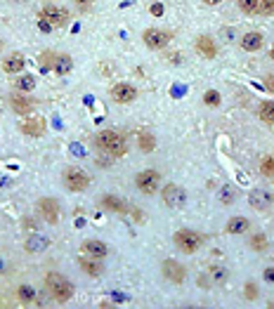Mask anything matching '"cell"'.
Returning <instances> with one entry per match:
<instances>
[{"label":"cell","instance_id":"obj_1","mask_svg":"<svg viewBox=\"0 0 274 309\" xmlns=\"http://www.w3.org/2000/svg\"><path fill=\"white\" fill-rule=\"evenodd\" d=\"M95 142H97V147L102 149L104 154H109V156H123L128 151L125 137L116 130H102L97 137H95Z\"/></svg>","mask_w":274,"mask_h":309},{"label":"cell","instance_id":"obj_2","mask_svg":"<svg viewBox=\"0 0 274 309\" xmlns=\"http://www.w3.org/2000/svg\"><path fill=\"white\" fill-rule=\"evenodd\" d=\"M45 286H48L50 295L61 304L69 302L73 295V288H71V283H69V278H64L61 274H48V276H45Z\"/></svg>","mask_w":274,"mask_h":309},{"label":"cell","instance_id":"obj_3","mask_svg":"<svg viewBox=\"0 0 274 309\" xmlns=\"http://www.w3.org/2000/svg\"><path fill=\"white\" fill-rule=\"evenodd\" d=\"M175 246L180 248L182 253L192 255L201 248V236L196 234V231H192V229H180L175 234Z\"/></svg>","mask_w":274,"mask_h":309},{"label":"cell","instance_id":"obj_4","mask_svg":"<svg viewBox=\"0 0 274 309\" xmlns=\"http://www.w3.org/2000/svg\"><path fill=\"white\" fill-rule=\"evenodd\" d=\"M161 194H163V203L168 205V208H173V210H182L184 205H187V194H184L182 186L165 184L163 189H161Z\"/></svg>","mask_w":274,"mask_h":309},{"label":"cell","instance_id":"obj_5","mask_svg":"<svg viewBox=\"0 0 274 309\" xmlns=\"http://www.w3.org/2000/svg\"><path fill=\"white\" fill-rule=\"evenodd\" d=\"M64 184H67L69 192L78 194V192H86V189H88L90 177H88L83 170H78V168H69L67 173H64Z\"/></svg>","mask_w":274,"mask_h":309},{"label":"cell","instance_id":"obj_6","mask_svg":"<svg viewBox=\"0 0 274 309\" xmlns=\"http://www.w3.org/2000/svg\"><path fill=\"white\" fill-rule=\"evenodd\" d=\"M135 184H137V189H140L142 194H154L156 189H159L161 184V175L156 173V170H142L140 175H137V179H135Z\"/></svg>","mask_w":274,"mask_h":309},{"label":"cell","instance_id":"obj_7","mask_svg":"<svg viewBox=\"0 0 274 309\" xmlns=\"http://www.w3.org/2000/svg\"><path fill=\"white\" fill-rule=\"evenodd\" d=\"M171 33L163 31V29H146L144 33H142V40H144V45L149 50H161L165 47V45L171 43Z\"/></svg>","mask_w":274,"mask_h":309},{"label":"cell","instance_id":"obj_8","mask_svg":"<svg viewBox=\"0 0 274 309\" xmlns=\"http://www.w3.org/2000/svg\"><path fill=\"white\" fill-rule=\"evenodd\" d=\"M40 19L43 21H48L52 29L55 26H64L69 21V10H64V7H57V5H48L40 10Z\"/></svg>","mask_w":274,"mask_h":309},{"label":"cell","instance_id":"obj_9","mask_svg":"<svg viewBox=\"0 0 274 309\" xmlns=\"http://www.w3.org/2000/svg\"><path fill=\"white\" fill-rule=\"evenodd\" d=\"M161 269H163V276L171 281V283L175 286H182L184 283V276H187V272H184L182 265H177L175 260H165L163 265H161Z\"/></svg>","mask_w":274,"mask_h":309},{"label":"cell","instance_id":"obj_10","mask_svg":"<svg viewBox=\"0 0 274 309\" xmlns=\"http://www.w3.org/2000/svg\"><path fill=\"white\" fill-rule=\"evenodd\" d=\"M38 212H40L43 220L50 224H55L57 220H59V205H57L55 198H40V201H38Z\"/></svg>","mask_w":274,"mask_h":309},{"label":"cell","instance_id":"obj_11","mask_svg":"<svg viewBox=\"0 0 274 309\" xmlns=\"http://www.w3.org/2000/svg\"><path fill=\"white\" fill-rule=\"evenodd\" d=\"M137 97V90H135L130 83H118V85L111 87V99L118 102V104H128L133 99Z\"/></svg>","mask_w":274,"mask_h":309},{"label":"cell","instance_id":"obj_12","mask_svg":"<svg viewBox=\"0 0 274 309\" xmlns=\"http://www.w3.org/2000/svg\"><path fill=\"white\" fill-rule=\"evenodd\" d=\"M248 201L256 210H269L272 203H274V196L267 192V189H253L250 196H248Z\"/></svg>","mask_w":274,"mask_h":309},{"label":"cell","instance_id":"obj_13","mask_svg":"<svg viewBox=\"0 0 274 309\" xmlns=\"http://www.w3.org/2000/svg\"><path fill=\"white\" fill-rule=\"evenodd\" d=\"M19 128H22V132H24V135H29V137H40V135L45 132V123H43V118H36V116L24 118Z\"/></svg>","mask_w":274,"mask_h":309},{"label":"cell","instance_id":"obj_14","mask_svg":"<svg viewBox=\"0 0 274 309\" xmlns=\"http://www.w3.org/2000/svg\"><path fill=\"white\" fill-rule=\"evenodd\" d=\"M78 265H80V269H83L88 276H95V278H97V276H102V274H104V267L99 265L97 257H80Z\"/></svg>","mask_w":274,"mask_h":309},{"label":"cell","instance_id":"obj_15","mask_svg":"<svg viewBox=\"0 0 274 309\" xmlns=\"http://www.w3.org/2000/svg\"><path fill=\"white\" fill-rule=\"evenodd\" d=\"M196 50H199V55L206 57V59H213L215 55H218V47H215L213 38L210 36H201L199 40H196Z\"/></svg>","mask_w":274,"mask_h":309},{"label":"cell","instance_id":"obj_16","mask_svg":"<svg viewBox=\"0 0 274 309\" xmlns=\"http://www.w3.org/2000/svg\"><path fill=\"white\" fill-rule=\"evenodd\" d=\"M241 47H244L246 52H258V50L262 47V33H258V31L246 33V36L241 38Z\"/></svg>","mask_w":274,"mask_h":309},{"label":"cell","instance_id":"obj_17","mask_svg":"<svg viewBox=\"0 0 274 309\" xmlns=\"http://www.w3.org/2000/svg\"><path fill=\"white\" fill-rule=\"evenodd\" d=\"M83 250H86L90 257H97V260L107 257V253H109L107 243H102V241H86V243H83Z\"/></svg>","mask_w":274,"mask_h":309},{"label":"cell","instance_id":"obj_18","mask_svg":"<svg viewBox=\"0 0 274 309\" xmlns=\"http://www.w3.org/2000/svg\"><path fill=\"white\" fill-rule=\"evenodd\" d=\"M3 68H5L7 74H22L24 71V57L22 55H10V57H5V62H3Z\"/></svg>","mask_w":274,"mask_h":309},{"label":"cell","instance_id":"obj_19","mask_svg":"<svg viewBox=\"0 0 274 309\" xmlns=\"http://www.w3.org/2000/svg\"><path fill=\"white\" fill-rule=\"evenodd\" d=\"M10 106L14 109V113H31V109H33V104H31V99L26 94H12Z\"/></svg>","mask_w":274,"mask_h":309},{"label":"cell","instance_id":"obj_20","mask_svg":"<svg viewBox=\"0 0 274 309\" xmlns=\"http://www.w3.org/2000/svg\"><path fill=\"white\" fill-rule=\"evenodd\" d=\"M250 227V222L246 217H231L227 222V234H246Z\"/></svg>","mask_w":274,"mask_h":309},{"label":"cell","instance_id":"obj_21","mask_svg":"<svg viewBox=\"0 0 274 309\" xmlns=\"http://www.w3.org/2000/svg\"><path fill=\"white\" fill-rule=\"evenodd\" d=\"M48 246H50V241L45 236H31L29 241H26V250L29 253H43Z\"/></svg>","mask_w":274,"mask_h":309},{"label":"cell","instance_id":"obj_22","mask_svg":"<svg viewBox=\"0 0 274 309\" xmlns=\"http://www.w3.org/2000/svg\"><path fill=\"white\" fill-rule=\"evenodd\" d=\"M102 208H107V210H111V212H125V210H128L125 203H123L121 198H116V196H104L102 198Z\"/></svg>","mask_w":274,"mask_h":309},{"label":"cell","instance_id":"obj_23","mask_svg":"<svg viewBox=\"0 0 274 309\" xmlns=\"http://www.w3.org/2000/svg\"><path fill=\"white\" fill-rule=\"evenodd\" d=\"M137 144H140V149L144 154H149V151L156 149V137H154L152 132H140V135H137Z\"/></svg>","mask_w":274,"mask_h":309},{"label":"cell","instance_id":"obj_24","mask_svg":"<svg viewBox=\"0 0 274 309\" xmlns=\"http://www.w3.org/2000/svg\"><path fill=\"white\" fill-rule=\"evenodd\" d=\"M14 87H17L19 92H31L33 87H36V78L33 76H19L17 81H14Z\"/></svg>","mask_w":274,"mask_h":309},{"label":"cell","instance_id":"obj_25","mask_svg":"<svg viewBox=\"0 0 274 309\" xmlns=\"http://www.w3.org/2000/svg\"><path fill=\"white\" fill-rule=\"evenodd\" d=\"M71 66H73L71 57H69V55H57V59H55V71H57V74L67 76L69 71H71Z\"/></svg>","mask_w":274,"mask_h":309},{"label":"cell","instance_id":"obj_26","mask_svg":"<svg viewBox=\"0 0 274 309\" xmlns=\"http://www.w3.org/2000/svg\"><path fill=\"white\" fill-rule=\"evenodd\" d=\"M208 274H210V278H213V283H225L227 276H229L227 267H222V265H213Z\"/></svg>","mask_w":274,"mask_h":309},{"label":"cell","instance_id":"obj_27","mask_svg":"<svg viewBox=\"0 0 274 309\" xmlns=\"http://www.w3.org/2000/svg\"><path fill=\"white\" fill-rule=\"evenodd\" d=\"M55 59H57L55 52L52 50H45L43 55H40V59H38V66L43 68V71H50V68H55Z\"/></svg>","mask_w":274,"mask_h":309},{"label":"cell","instance_id":"obj_28","mask_svg":"<svg viewBox=\"0 0 274 309\" xmlns=\"http://www.w3.org/2000/svg\"><path fill=\"white\" fill-rule=\"evenodd\" d=\"M260 118L265 123H274V102H262L260 104Z\"/></svg>","mask_w":274,"mask_h":309},{"label":"cell","instance_id":"obj_29","mask_svg":"<svg viewBox=\"0 0 274 309\" xmlns=\"http://www.w3.org/2000/svg\"><path fill=\"white\" fill-rule=\"evenodd\" d=\"M17 295H19V300H22L24 304H31V302H33V297H36V295H33V288H31V286H22V288L17 291Z\"/></svg>","mask_w":274,"mask_h":309},{"label":"cell","instance_id":"obj_30","mask_svg":"<svg viewBox=\"0 0 274 309\" xmlns=\"http://www.w3.org/2000/svg\"><path fill=\"white\" fill-rule=\"evenodd\" d=\"M248 246L253 248L256 253H260V250H265V248H267V239H265V236H262V234H256V236H253V239H250V243H248Z\"/></svg>","mask_w":274,"mask_h":309},{"label":"cell","instance_id":"obj_31","mask_svg":"<svg viewBox=\"0 0 274 309\" xmlns=\"http://www.w3.org/2000/svg\"><path fill=\"white\" fill-rule=\"evenodd\" d=\"M234 198H237V194L231 192V186H222V189H220V201H222L225 205H231L234 203Z\"/></svg>","mask_w":274,"mask_h":309},{"label":"cell","instance_id":"obj_32","mask_svg":"<svg viewBox=\"0 0 274 309\" xmlns=\"http://www.w3.org/2000/svg\"><path fill=\"white\" fill-rule=\"evenodd\" d=\"M237 3L241 7V12H246V14L258 12V0H237Z\"/></svg>","mask_w":274,"mask_h":309},{"label":"cell","instance_id":"obj_33","mask_svg":"<svg viewBox=\"0 0 274 309\" xmlns=\"http://www.w3.org/2000/svg\"><path fill=\"white\" fill-rule=\"evenodd\" d=\"M258 12L274 14V0H258Z\"/></svg>","mask_w":274,"mask_h":309},{"label":"cell","instance_id":"obj_34","mask_svg":"<svg viewBox=\"0 0 274 309\" xmlns=\"http://www.w3.org/2000/svg\"><path fill=\"white\" fill-rule=\"evenodd\" d=\"M260 173L265 175V177H269V175H274V156H269V158H265L260 165Z\"/></svg>","mask_w":274,"mask_h":309},{"label":"cell","instance_id":"obj_35","mask_svg":"<svg viewBox=\"0 0 274 309\" xmlns=\"http://www.w3.org/2000/svg\"><path fill=\"white\" fill-rule=\"evenodd\" d=\"M203 102H206L208 106H218L220 104V92H215V90H208V92L203 94Z\"/></svg>","mask_w":274,"mask_h":309},{"label":"cell","instance_id":"obj_36","mask_svg":"<svg viewBox=\"0 0 274 309\" xmlns=\"http://www.w3.org/2000/svg\"><path fill=\"white\" fill-rule=\"evenodd\" d=\"M244 295L248 297V300H256V297H258V288H256V283H250V281H248V283H246V288H244Z\"/></svg>","mask_w":274,"mask_h":309},{"label":"cell","instance_id":"obj_37","mask_svg":"<svg viewBox=\"0 0 274 309\" xmlns=\"http://www.w3.org/2000/svg\"><path fill=\"white\" fill-rule=\"evenodd\" d=\"M265 87H267L269 92H274V76H267V78H265Z\"/></svg>","mask_w":274,"mask_h":309},{"label":"cell","instance_id":"obj_38","mask_svg":"<svg viewBox=\"0 0 274 309\" xmlns=\"http://www.w3.org/2000/svg\"><path fill=\"white\" fill-rule=\"evenodd\" d=\"M76 5L83 7V10H90V7H92V0H76Z\"/></svg>","mask_w":274,"mask_h":309},{"label":"cell","instance_id":"obj_39","mask_svg":"<svg viewBox=\"0 0 274 309\" xmlns=\"http://www.w3.org/2000/svg\"><path fill=\"white\" fill-rule=\"evenodd\" d=\"M262 276H265V281L274 283V269H265V274H262Z\"/></svg>","mask_w":274,"mask_h":309},{"label":"cell","instance_id":"obj_40","mask_svg":"<svg viewBox=\"0 0 274 309\" xmlns=\"http://www.w3.org/2000/svg\"><path fill=\"white\" fill-rule=\"evenodd\" d=\"M152 14H154V17L163 14V5H152Z\"/></svg>","mask_w":274,"mask_h":309},{"label":"cell","instance_id":"obj_41","mask_svg":"<svg viewBox=\"0 0 274 309\" xmlns=\"http://www.w3.org/2000/svg\"><path fill=\"white\" fill-rule=\"evenodd\" d=\"M5 272H7V262L3 260V257H0V276H3Z\"/></svg>","mask_w":274,"mask_h":309},{"label":"cell","instance_id":"obj_42","mask_svg":"<svg viewBox=\"0 0 274 309\" xmlns=\"http://www.w3.org/2000/svg\"><path fill=\"white\" fill-rule=\"evenodd\" d=\"M203 3H208V5H218V3H222V0H203Z\"/></svg>","mask_w":274,"mask_h":309},{"label":"cell","instance_id":"obj_43","mask_svg":"<svg viewBox=\"0 0 274 309\" xmlns=\"http://www.w3.org/2000/svg\"><path fill=\"white\" fill-rule=\"evenodd\" d=\"M269 55H272V59H274V47H272V52H269Z\"/></svg>","mask_w":274,"mask_h":309}]
</instances>
